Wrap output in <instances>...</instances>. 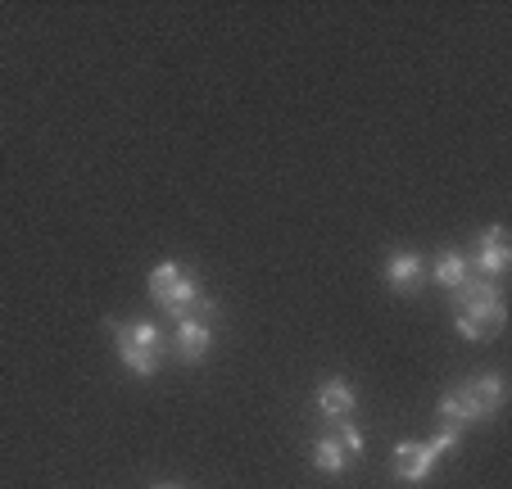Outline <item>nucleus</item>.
Listing matches in <instances>:
<instances>
[{
  "label": "nucleus",
  "mask_w": 512,
  "mask_h": 489,
  "mask_svg": "<svg viewBox=\"0 0 512 489\" xmlns=\"http://www.w3.org/2000/svg\"><path fill=\"white\" fill-rule=\"evenodd\" d=\"M150 299H155L164 313H173V317H186V313H209L213 317L218 313L213 299L200 290V281H195L177 259H164V263L150 268Z\"/></svg>",
  "instance_id": "nucleus-1"
},
{
  "label": "nucleus",
  "mask_w": 512,
  "mask_h": 489,
  "mask_svg": "<svg viewBox=\"0 0 512 489\" xmlns=\"http://www.w3.org/2000/svg\"><path fill=\"white\" fill-rule=\"evenodd\" d=\"M114 349H118V363L132 376H155L159 363H164V336H159L155 322H118Z\"/></svg>",
  "instance_id": "nucleus-2"
},
{
  "label": "nucleus",
  "mask_w": 512,
  "mask_h": 489,
  "mask_svg": "<svg viewBox=\"0 0 512 489\" xmlns=\"http://www.w3.org/2000/svg\"><path fill=\"white\" fill-rule=\"evenodd\" d=\"M454 313H463V317H472L476 326H481L485 336L490 331H499L503 326V317H508V308H503V290H499V281H485V277H467L463 286L454 290Z\"/></svg>",
  "instance_id": "nucleus-3"
},
{
  "label": "nucleus",
  "mask_w": 512,
  "mask_h": 489,
  "mask_svg": "<svg viewBox=\"0 0 512 489\" xmlns=\"http://www.w3.org/2000/svg\"><path fill=\"white\" fill-rule=\"evenodd\" d=\"M173 345H177V358H182V363H200V358H209V349H213V317L209 313L177 317Z\"/></svg>",
  "instance_id": "nucleus-4"
},
{
  "label": "nucleus",
  "mask_w": 512,
  "mask_h": 489,
  "mask_svg": "<svg viewBox=\"0 0 512 489\" xmlns=\"http://www.w3.org/2000/svg\"><path fill=\"white\" fill-rule=\"evenodd\" d=\"M435 453H431V444L426 440H404V444H395V458H390V476L395 480H404V485H426L431 480V471H435Z\"/></svg>",
  "instance_id": "nucleus-5"
},
{
  "label": "nucleus",
  "mask_w": 512,
  "mask_h": 489,
  "mask_svg": "<svg viewBox=\"0 0 512 489\" xmlns=\"http://www.w3.org/2000/svg\"><path fill=\"white\" fill-rule=\"evenodd\" d=\"M508 263H512L508 231H503V222H494V227H485V231H481V240H476L472 272H481L485 281H499L503 272H508Z\"/></svg>",
  "instance_id": "nucleus-6"
},
{
  "label": "nucleus",
  "mask_w": 512,
  "mask_h": 489,
  "mask_svg": "<svg viewBox=\"0 0 512 489\" xmlns=\"http://www.w3.org/2000/svg\"><path fill=\"white\" fill-rule=\"evenodd\" d=\"M381 277H386V286L395 290V295H417V290L426 286V263H422V254H413V250H395L386 259V268H381Z\"/></svg>",
  "instance_id": "nucleus-7"
},
{
  "label": "nucleus",
  "mask_w": 512,
  "mask_h": 489,
  "mask_svg": "<svg viewBox=\"0 0 512 489\" xmlns=\"http://www.w3.org/2000/svg\"><path fill=\"white\" fill-rule=\"evenodd\" d=\"M313 403H318V413L327 417V422H349L358 408V394L345 376H327V381L318 385V394H313Z\"/></svg>",
  "instance_id": "nucleus-8"
},
{
  "label": "nucleus",
  "mask_w": 512,
  "mask_h": 489,
  "mask_svg": "<svg viewBox=\"0 0 512 489\" xmlns=\"http://www.w3.org/2000/svg\"><path fill=\"white\" fill-rule=\"evenodd\" d=\"M463 394H467V403L476 408V417H481V422H490V417L503 408V376L499 372L472 376V381L463 385Z\"/></svg>",
  "instance_id": "nucleus-9"
},
{
  "label": "nucleus",
  "mask_w": 512,
  "mask_h": 489,
  "mask_svg": "<svg viewBox=\"0 0 512 489\" xmlns=\"http://www.w3.org/2000/svg\"><path fill=\"white\" fill-rule=\"evenodd\" d=\"M431 281H440L445 290H458L467 277H472V254H463V250H445L440 259H435V268L426 272Z\"/></svg>",
  "instance_id": "nucleus-10"
},
{
  "label": "nucleus",
  "mask_w": 512,
  "mask_h": 489,
  "mask_svg": "<svg viewBox=\"0 0 512 489\" xmlns=\"http://www.w3.org/2000/svg\"><path fill=\"white\" fill-rule=\"evenodd\" d=\"M481 417H476V408L467 403L463 390H449L445 399H440V426H454V431H463V426H476Z\"/></svg>",
  "instance_id": "nucleus-11"
},
{
  "label": "nucleus",
  "mask_w": 512,
  "mask_h": 489,
  "mask_svg": "<svg viewBox=\"0 0 512 489\" xmlns=\"http://www.w3.org/2000/svg\"><path fill=\"white\" fill-rule=\"evenodd\" d=\"M313 467H318L322 476H345V471H349V453L340 449L331 435H322V440H313Z\"/></svg>",
  "instance_id": "nucleus-12"
},
{
  "label": "nucleus",
  "mask_w": 512,
  "mask_h": 489,
  "mask_svg": "<svg viewBox=\"0 0 512 489\" xmlns=\"http://www.w3.org/2000/svg\"><path fill=\"white\" fill-rule=\"evenodd\" d=\"M331 440H336L340 449L349 453V462H354L358 453H363V431L354 426V417H349V422H331Z\"/></svg>",
  "instance_id": "nucleus-13"
},
{
  "label": "nucleus",
  "mask_w": 512,
  "mask_h": 489,
  "mask_svg": "<svg viewBox=\"0 0 512 489\" xmlns=\"http://www.w3.org/2000/svg\"><path fill=\"white\" fill-rule=\"evenodd\" d=\"M426 444H431L435 458H449V453H454L458 444H463V431H454V426H440V431H435Z\"/></svg>",
  "instance_id": "nucleus-14"
},
{
  "label": "nucleus",
  "mask_w": 512,
  "mask_h": 489,
  "mask_svg": "<svg viewBox=\"0 0 512 489\" xmlns=\"http://www.w3.org/2000/svg\"><path fill=\"white\" fill-rule=\"evenodd\" d=\"M454 326H458V336H463V340H485V331H481V326L472 322V317L454 313Z\"/></svg>",
  "instance_id": "nucleus-15"
},
{
  "label": "nucleus",
  "mask_w": 512,
  "mask_h": 489,
  "mask_svg": "<svg viewBox=\"0 0 512 489\" xmlns=\"http://www.w3.org/2000/svg\"><path fill=\"white\" fill-rule=\"evenodd\" d=\"M155 489H177V485H155Z\"/></svg>",
  "instance_id": "nucleus-16"
}]
</instances>
